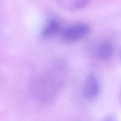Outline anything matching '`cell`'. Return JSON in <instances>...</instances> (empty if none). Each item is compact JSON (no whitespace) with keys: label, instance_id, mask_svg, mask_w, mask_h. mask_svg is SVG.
Segmentation results:
<instances>
[{"label":"cell","instance_id":"6da1fadb","mask_svg":"<svg viewBox=\"0 0 121 121\" xmlns=\"http://www.w3.org/2000/svg\"><path fill=\"white\" fill-rule=\"evenodd\" d=\"M67 74L66 65L56 61L39 75L33 86V93L37 100L41 103L52 102L63 87Z\"/></svg>","mask_w":121,"mask_h":121},{"label":"cell","instance_id":"7a4b0ae2","mask_svg":"<svg viewBox=\"0 0 121 121\" xmlns=\"http://www.w3.org/2000/svg\"><path fill=\"white\" fill-rule=\"evenodd\" d=\"M91 31L89 25L85 23H75L62 30L61 34L64 40L70 43L80 41L86 37Z\"/></svg>","mask_w":121,"mask_h":121},{"label":"cell","instance_id":"3957f363","mask_svg":"<svg viewBox=\"0 0 121 121\" xmlns=\"http://www.w3.org/2000/svg\"><path fill=\"white\" fill-rule=\"evenodd\" d=\"M100 92V85L96 77L93 74H89L85 78L83 87V93L85 99L93 101L98 98Z\"/></svg>","mask_w":121,"mask_h":121},{"label":"cell","instance_id":"277c9868","mask_svg":"<svg viewBox=\"0 0 121 121\" xmlns=\"http://www.w3.org/2000/svg\"><path fill=\"white\" fill-rule=\"evenodd\" d=\"M61 24L56 18H51L47 21L41 32V35L44 38H49L55 36L61 33L62 31Z\"/></svg>","mask_w":121,"mask_h":121},{"label":"cell","instance_id":"5b68a950","mask_svg":"<svg viewBox=\"0 0 121 121\" xmlns=\"http://www.w3.org/2000/svg\"><path fill=\"white\" fill-rule=\"evenodd\" d=\"M114 52L112 44L109 41L101 43L96 48L95 54L96 57L100 60H108L112 57Z\"/></svg>","mask_w":121,"mask_h":121},{"label":"cell","instance_id":"8992f818","mask_svg":"<svg viewBox=\"0 0 121 121\" xmlns=\"http://www.w3.org/2000/svg\"><path fill=\"white\" fill-rule=\"evenodd\" d=\"M60 7L67 11H78L85 8L90 0H56Z\"/></svg>","mask_w":121,"mask_h":121}]
</instances>
